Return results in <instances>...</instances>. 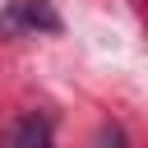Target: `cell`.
Returning <instances> with one entry per match:
<instances>
[{
	"mask_svg": "<svg viewBox=\"0 0 148 148\" xmlns=\"http://www.w3.org/2000/svg\"><path fill=\"white\" fill-rule=\"evenodd\" d=\"M0 32H60V14L51 9V0H9Z\"/></svg>",
	"mask_w": 148,
	"mask_h": 148,
	"instance_id": "6da1fadb",
	"label": "cell"
},
{
	"mask_svg": "<svg viewBox=\"0 0 148 148\" xmlns=\"http://www.w3.org/2000/svg\"><path fill=\"white\" fill-rule=\"evenodd\" d=\"M0 148H51V116H42V111L18 116L0 134Z\"/></svg>",
	"mask_w": 148,
	"mask_h": 148,
	"instance_id": "7a4b0ae2",
	"label": "cell"
}]
</instances>
